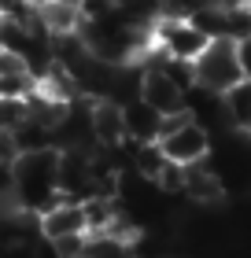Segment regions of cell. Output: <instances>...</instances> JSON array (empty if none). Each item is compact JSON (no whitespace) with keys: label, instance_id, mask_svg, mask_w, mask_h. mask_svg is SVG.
I'll return each mask as SVG.
<instances>
[{"label":"cell","instance_id":"cell-1","mask_svg":"<svg viewBox=\"0 0 251 258\" xmlns=\"http://www.w3.org/2000/svg\"><path fill=\"white\" fill-rule=\"evenodd\" d=\"M56 166H59V148L22 151L15 159V203L22 210L44 214L52 203H59Z\"/></svg>","mask_w":251,"mask_h":258},{"label":"cell","instance_id":"cell-2","mask_svg":"<svg viewBox=\"0 0 251 258\" xmlns=\"http://www.w3.org/2000/svg\"><path fill=\"white\" fill-rule=\"evenodd\" d=\"M192 78H196V85L207 89V92H225V89H233L236 81H244L240 59H236V41H229V37L207 41V48L192 59Z\"/></svg>","mask_w":251,"mask_h":258},{"label":"cell","instance_id":"cell-3","mask_svg":"<svg viewBox=\"0 0 251 258\" xmlns=\"http://www.w3.org/2000/svg\"><path fill=\"white\" fill-rule=\"evenodd\" d=\"M152 41L170 55V59L192 63L196 55L207 48V33H203L192 19H177V15H159L152 22Z\"/></svg>","mask_w":251,"mask_h":258},{"label":"cell","instance_id":"cell-4","mask_svg":"<svg viewBox=\"0 0 251 258\" xmlns=\"http://www.w3.org/2000/svg\"><path fill=\"white\" fill-rule=\"evenodd\" d=\"M155 144H159L163 155L170 162H177V166H188V162H199V159L211 155V133L199 122H192V114H188L185 122H177L174 129H166Z\"/></svg>","mask_w":251,"mask_h":258},{"label":"cell","instance_id":"cell-5","mask_svg":"<svg viewBox=\"0 0 251 258\" xmlns=\"http://www.w3.org/2000/svg\"><path fill=\"white\" fill-rule=\"evenodd\" d=\"M89 129H92L96 148H118L126 140L122 103H115V100H92L89 103Z\"/></svg>","mask_w":251,"mask_h":258},{"label":"cell","instance_id":"cell-6","mask_svg":"<svg viewBox=\"0 0 251 258\" xmlns=\"http://www.w3.org/2000/svg\"><path fill=\"white\" fill-rule=\"evenodd\" d=\"M137 96L144 100L148 107H155L159 114L185 111V89L177 85V81H170L163 70H144V74H140V92Z\"/></svg>","mask_w":251,"mask_h":258},{"label":"cell","instance_id":"cell-7","mask_svg":"<svg viewBox=\"0 0 251 258\" xmlns=\"http://www.w3.org/2000/svg\"><path fill=\"white\" fill-rule=\"evenodd\" d=\"M181 196H188L192 203H218L225 196V184L218 177V170L207 159H199V162L181 166Z\"/></svg>","mask_w":251,"mask_h":258},{"label":"cell","instance_id":"cell-8","mask_svg":"<svg viewBox=\"0 0 251 258\" xmlns=\"http://www.w3.org/2000/svg\"><path fill=\"white\" fill-rule=\"evenodd\" d=\"M37 229H41L44 240L67 236V232H89L85 229V210H81V203H74V199H59L44 214H37Z\"/></svg>","mask_w":251,"mask_h":258},{"label":"cell","instance_id":"cell-9","mask_svg":"<svg viewBox=\"0 0 251 258\" xmlns=\"http://www.w3.org/2000/svg\"><path fill=\"white\" fill-rule=\"evenodd\" d=\"M33 19H37V26L48 33V37H63V33H74L81 26L78 8L67 4V0H44V4L33 8Z\"/></svg>","mask_w":251,"mask_h":258},{"label":"cell","instance_id":"cell-10","mask_svg":"<svg viewBox=\"0 0 251 258\" xmlns=\"http://www.w3.org/2000/svg\"><path fill=\"white\" fill-rule=\"evenodd\" d=\"M122 118H126V140H137V144H144V140H159L163 114L155 107H148L140 96L122 103Z\"/></svg>","mask_w":251,"mask_h":258},{"label":"cell","instance_id":"cell-11","mask_svg":"<svg viewBox=\"0 0 251 258\" xmlns=\"http://www.w3.org/2000/svg\"><path fill=\"white\" fill-rule=\"evenodd\" d=\"M222 103H225V118L236 133H247L251 129V81H236L233 89L222 92Z\"/></svg>","mask_w":251,"mask_h":258},{"label":"cell","instance_id":"cell-12","mask_svg":"<svg viewBox=\"0 0 251 258\" xmlns=\"http://www.w3.org/2000/svg\"><path fill=\"white\" fill-rule=\"evenodd\" d=\"M11 137H15V144H19V155H22V151L52 148V129H48V125H41V122H33L30 114H26V122H22Z\"/></svg>","mask_w":251,"mask_h":258},{"label":"cell","instance_id":"cell-13","mask_svg":"<svg viewBox=\"0 0 251 258\" xmlns=\"http://www.w3.org/2000/svg\"><path fill=\"white\" fill-rule=\"evenodd\" d=\"M115 8L137 26H152L163 15V0H115Z\"/></svg>","mask_w":251,"mask_h":258},{"label":"cell","instance_id":"cell-14","mask_svg":"<svg viewBox=\"0 0 251 258\" xmlns=\"http://www.w3.org/2000/svg\"><path fill=\"white\" fill-rule=\"evenodd\" d=\"M26 100H11V96H0V133H15V129L26 122Z\"/></svg>","mask_w":251,"mask_h":258},{"label":"cell","instance_id":"cell-15","mask_svg":"<svg viewBox=\"0 0 251 258\" xmlns=\"http://www.w3.org/2000/svg\"><path fill=\"white\" fill-rule=\"evenodd\" d=\"M85 240H89V232H67V236H56L48 243H52L56 258H85Z\"/></svg>","mask_w":251,"mask_h":258},{"label":"cell","instance_id":"cell-16","mask_svg":"<svg viewBox=\"0 0 251 258\" xmlns=\"http://www.w3.org/2000/svg\"><path fill=\"white\" fill-rule=\"evenodd\" d=\"M107 11H115V0H78V15H81V22L104 19Z\"/></svg>","mask_w":251,"mask_h":258},{"label":"cell","instance_id":"cell-17","mask_svg":"<svg viewBox=\"0 0 251 258\" xmlns=\"http://www.w3.org/2000/svg\"><path fill=\"white\" fill-rule=\"evenodd\" d=\"M155 184H159L163 192H181V166L166 159V166H163L159 177H155Z\"/></svg>","mask_w":251,"mask_h":258},{"label":"cell","instance_id":"cell-18","mask_svg":"<svg viewBox=\"0 0 251 258\" xmlns=\"http://www.w3.org/2000/svg\"><path fill=\"white\" fill-rule=\"evenodd\" d=\"M236 59H240V74H244V81H251V37L236 41Z\"/></svg>","mask_w":251,"mask_h":258},{"label":"cell","instance_id":"cell-19","mask_svg":"<svg viewBox=\"0 0 251 258\" xmlns=\"http://www.w3.org/2000/svg\"><path fill=\"white\" fill-rule=\"evenodd\" d=\"M19 159V144L11 133H0V162H15Z\"/></svg>","mask_w":251,"mask_h":258},{"label":"cell","instance_id":"cell-20","mask_svg":"<svg viewBox=\"0 0 251 258\" xmlns=\"http://www.w3.org/2000/svg\"><path fill=\"white\" fill-rule=\"evenodd\" d=\"M30 4H33V8H37V4H44V0H30Z\"/></svg>","mask_w":251,"mask_h":258},{"label":"cell","instance_id":"cell-21","mask_svg":"<svg viewBox=\"0 0 251 258\" xmlns=\"http://www.w3.org/2000/svg\"><path fill=\"white\" fill-rule=\"evenodd\" d=\"M67 4H74V8H78V0H67Z\"/></svg>","mask_w":251,"mask_h":258}]
</instances>
